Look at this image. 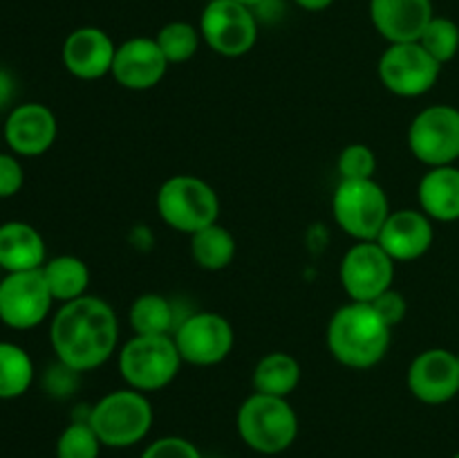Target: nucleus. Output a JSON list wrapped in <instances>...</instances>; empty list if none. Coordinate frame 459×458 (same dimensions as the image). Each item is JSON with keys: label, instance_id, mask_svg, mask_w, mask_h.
<instances>
[{"label": "nucleus", "instance_id": "obj_9", "mask_svg": "<svg viewBox=\"0 0 459 458\" xmlns=\"http://www.w3.org/2000/svg\"><path fill=\"white\" fill-rule=\"evenodd\" d=\"M408 148L426 164L448 166L459 160V110L448 103H435L415 115L408 128Z\"/></svg>", "mask_w": 459, "mask_h": 458}, {"label": "nucleus", "instance_id": "obj_22", "mask_svg": "<svg viewBox=\"0 0 459 458\" xmlns=\"http://www.w3.org/2000/svg\"><path fill=\"white\" fill-rule=\"evenodd\" d=\"M300 377H303V371H300L299 359L282 350H273L258 359L251 382H254L255 393L290 398L299 389Z\"/></svg>", "mask_w": 459, "mask_h": 458}, {"label": "nucleus", "instance_id": "obj_15", "mask_svg": "<svg viewBox=\"0 0 459 458\" xmlns=\"http://www.w3.org/2000/svg\"><path fill=\"white\" fill-rule=\"evenodd\" d=\"M170 63L166 61L155 39L133 36L117 45L115 63H112V79L126 90L143 92L161 84Z\"/></svg>", "mask_w": 459, "mask_h": 458}, {"label": "nucleus", "instance_id": "obj_16", "mask_svg": "<svg viewBox=\"0 0 459 458\" xmlns=\"http://www.w3.org/2000/svg\"><path fill=\"white\" fill-rule=\"evenodd\" d=\"M117 45L101 27H79L70 31L61 49L65 70L81 81L103 79L112 72Z\"/></svg>", "mask_w": 459, "mask_h": 458}, {"label": "nucleus", "instance_id": "obj_28", "mask_svg": "<svg viewBox=\"0 0 459 458\" xmlns=\"http://www.w3.org/2000/svg\"><path fill=\"white\" fill-rule=\"evenodd\" d=\"M103 443L85 420H74L61 431L56 440V458H99Z\"/></svg>", "mask_w": 459, "mask_h": 458}, {"label": "nucleus", "instance_id": "obj_38", "mask_svg": "<svg viewBox=\"0 0 459 458\" xmlns=\"http://www.w3.org/2000/svg\"><path fill=\"white\" fill-rule=\"evenodd\" d=\"M457 362H459V350H457Z\"/></svg>", "mask_w": 459, "mask_h": 458}, {"label": "nucleus", "instance_id": "obj_19", "mask_svg": "<svg viewBox=\"0 0 459 458\" xmlns=\"http://www.w3.org/2000/svg\"><path fill=\"white\" fill-rule=\"evenodd\" d=\"M433 16V0H370L372 25L388 43L420 40Z\"/></svg>", "mask_w": 459, "mask_h": 458}, {"label": "nucleus", "instance_id": "obj_14", "mask_svg": "<svg viewBox=\"0 0 459 458\" xmlns=\"http://www.w3.org/2000/svg\"><path fill=\"white\" fill-rule=\"evenodd\" d=\"M408 391L424 404H446L459 393L457 353L446 348L421 350L408 366Z\"/></svg>", "mask_w": 459, "mask_h": 458}, {"label": "nucleus", "instance_id": "obj_2", "mask_svg": "<svg viewBox=\"0 0 459 458\" xmlns=\"http://www.w3.org/2000/svg\"><path fill=\"white\" fill-rule=\"evenodd\" d=\"M393 328L381 319L372 304L350 301L341 305L327 326V348L348 368H372L388 355Z\"/></svg>", "mask_w": 459, "mask_h": 458}, {"label": "nucleus", "instance_id": "obj_34", "mask_svg": "<svg viewBox=\"0 0 459 458\" xmlns=\"http://www.w3.org/2000/svg\"><path fill=\"white\" fill-rule=\"evenodd\" d=\"M13 97V81L4 70H0V108L7 106Z\"/></svg>", "mask_w": 459, "mask_h": 458}, {"label": "nucleus", "instance_id": "obj_4", "mask_svg": "<svg viewBox=\"0 0 459 458\" xmlns=\"http://www.w3.org/2000/svg\"><path fill=\"white\" fill-rule=\"evenodd\" d=\"M155 413L146 393L134 389H117L103 395L88 411V422L97 431L103 447L124 449L142 443L151 431Z\"/></svg>", "mask_w": 459, "mask_h": 458}, {"label": "nucleus", "instance_id": "obj_5", "mask_svg": "<svg viewBox=\"0 0 459 458\" xmlns=\"http://www.w3.org/2000/svg\"><path fill=\"white\" fill-rule=\"evenodd\" d=\"M117 364L128 389L152 393L166 389L184 362L173 335H134L119 348Z\"/></svg>", "mask_w": 459, "mask_h": 458}, {"label": "nucleus", "instance_id": "obj_18", "mask_svg": "<svg viewBox=\"0 0 459 458\" xmlns=\"http://www.w3.org/2000/svg\"><path fill=\"white\" fill-rule=\"evenodd\" d=\"M433 220L421 209L390 211L388 220L381 227L377 242L393 256L394 263L417 260L433 247Z\"/></svg>", "mask_w": 459, "mask_h": 458}, {"label": "nucleus", "instance_id": "obj_32", "mask_svg": "<svg viewBox=\"0 0 459 458\" xmlns=\"http://www.w3.org/2000/svg\"><path fill=\"white\" fill-rule=\"evenodd\" d=\"M372 305H375L377 313L381 314V319H384L390 328L399 326V323L406 319L408 301L406 296H403L399 290H394V287H390V290H385L384 295L377 296V299L372 301Z\"/></svg>", "mask_w": 459, "mask_h": 458}, {"label": "nucleus", "instance_id": "obj_17", "mask_svg": "<svg viewBox=\"0 0 459 458\" xmlns=\"http://www.w3.org/2000/svg\"><path fill=\"white\" fill-rule=\"evenodd\" d=\"M56 115L43 103H21L9 112L3 135L16 155L39 157L56 142Z\"/></svg>", "mask_w": 459, "mask_h": 458}, {"label": "nucleus", "instance_id": "obj_21", "mask_svg": "<svg viewBox=\"0 0 459 458\" xmlns=\"http://www.w3.org/2000/svg\"><path fill=\"white\" fill-rule=\"evenodd\" d=\"M420 209L437 223L459 220V169L455 164L433 166L417 187Z\"/></svg>", "mask_w": 459, "mask_h": 458}, {"label": "nucleus", "instance_id": "obj_23", "mask_svg": "<svg viewBox=\"0 0 459 458\" xmlns=\"http://www.w3.org/2000/svg\"><path fill=\"white\" fill-rule=\"evenodd\" d=\"M40 269H43L45 283H48L54 301L67 304V301L81 299V296L88 295L90 269L85 260H81L79 256H54V259L45 260Z\"/></svg>", "mask_w": 459, "mask_h": 458}, {"label": "nucleus", "instance_id": "obj_36", "mask_svg": "<svg viewBox=\"0 0 459 458\" xmlns=\"http://www.w3.org/2000/svg\"><path fill=\"white\" fill-rule=\"evenodd\" d=\"M236 3H242V4H247V7H258V4H263V3H267V0H236Z\"/></svg>", "mask_w": 459, "mask_h": 458}, {"label": "nucleus", "instance_id": "obj_30", "mask_svg": "<svg viewBox=\"0 0 459 458\" xmlns=\"http://www.w3.org/2000/svg\"><path fill=\"white\" fill-rule=\"evenodd\" d=\"M336 166L341 180H375L377 155L366 144H350L341 151Z\"/></svg>", "mask_w": 459, "mask_h": 458}, {"label": "nucleus", "instance_id": "obj_6", "mask_svg": "<svg viewBox=\"0 0 459 458\" xmlns=\"http://www.w3.org/2000/svg\"><path fill=\"white\" fill-rule=\"evenodd\" d=\"M157 214L170 229L193 236L218 223L220 198L215 189L197 175H173L164 180L157 191Z\"/></svg>", "mask_w": 459, "mask_h": 458}, {"label": "nucleus", "instance_id": "obj_25", "mask_svg": "<svg viewBox=\"0 0 459 458\" xmlns=\"http://www.w3.org/2000/svg\"><path fill=\"white\" fill-rule=\"evenodd\" d=\"M128 319L134 335H173L178 328L173 305L157 292H146V295L137 296L130 305Z\"/></svg>", "mask_w": 459, "mask_h": 458}, {"label": "nucleus", "instance_id": "obj_29", "mask_svg": "<svg viewBox=\"0 0 459 458\" xmlns=\"http://www.w3.org/2000/svg\"><path fill=\"white\" fill-rule=\"evenodd\" d=\"M420 43L426 52L437 63H448L459 52V25L446 16H433L424 34L420 36Z\"/></svg>", "mask_w": 459, "mask_h": 458}, {"label": "nucleus", "instance_id": "obj_35", "mask_svg": "<svg viewBox=\"0 0 459 458\" xmlns=\"http://www.w3.org/2000/svg\"><path fill=\"white\" fill-rule=\"evenodd\" d=\"M296 4H299L300 9H305V12H323V9L330 7L334 0H294Z\"/></svg>", "mask_w": 459, "mask_h": 458}, {"label": "nucleus", "instance_id": "obj_26", "mask_svg": "<svg viewBox=\"0 0 459 458\" xmlns=\"http://www.w3.org/2000/svg\"><path fill=\"white\" fill-rule=\"evenodd\" d=\"M34 382V362L22 346L0 341V400L21 398Z\"/></svg>", "mask_w": 459, "mask_h": 458}, {"label": "nucleus", "instance_id": "obj_13", "mask_svg": "<svg viewBox=\"0 0 459 458\" xmlns=\"http://www.w3.org/2000/svg\"><path fill=\"white\" fill-rule=\"evenodd\" d=\"M341 286L352 301L372 304L393 287L394 260L377 241L354 242L341 260Z\"/></svg>", "mask_w": 459, "mask_h": 458}, {"label": "nucleus", "instance_id": "obj_10", "mask_svg": "<svg viewBox=\"0 0 459 458\" xmlns=\"http://www.w3.org/2000/svg\"><path fill=\"white\" fill-rule=\"evenodd\" d=\"M442 75V63L435 61L420 40L390 43L379 58V79L388 92L415 99L430 92Z\"/></svg>", "mask_w": 459, "mask_h": 458}, {"label": "nucleus", "instance_id": "obj_3", "mask_svg": "<svg viewBox=\"0 0 459 458\" xmlns=\"http://www.w3.org/2000/svg\"><path fill=\"white\" fill-rule=\"evenodd\" d=\"M238 434L258 454H282L299 436V416L287 398L251 393L238 409Z\"/></svg>", "mask_w": 459, "mask_h": 458}, {"label": "nucleus", "instance_id": "obj_1", "mask_svg": "<svg viewBox=\"0 0 459 458\" xmlns=\"http://www.w3.org/2000/svg\"><path fill=\"white\" fill-rule=\"evenodd\" d=\"M49 344L58 362L74 373L103 366L119 346L115 308L92 295L61 304L49 326Z\"/></svg>", "mask_w": 459, "mask_h": 458}, {"label": "nucleus", "instance_id": "obj_33", "mask_svg": "<svg viewBox=\"0 0 459 458\" xmlns=\"http://www.w3.org/2000/svg\"><path fill=\"white\" fill-rule=\"evenodd\" d=\"M25 182L22 164L9 153H0V198L16 196Z\"/></svg>", "mask_w": 459, "mask_h": 458}, {"label": "nucleus", "instance_id": "obj_27", "mask_svg": "<svg viewBox=\"0 0 459 458\" xmlns=\"http://www.w3.org/2000/svg\"><path fill=\"white\" fill-rule=\"evenodd\" d=\"M157 45L164 52L166 61L173 66V63H186L191 61L193 57L200 49V27H195L193 22L186 21H173L166 22L155 36Z\"/></svg>", "mask_w": 459, "mask_h": 458}, {"label": "nucleus", "instance_id": "obj_20", "mask_svg": "<svg viewBox=\"0 0 459 458\" xmlns=\"http://www.w3.org/2000/svg\"><path fill=\"white\" fill-rule=\"evenodd\" d=\"M48 260V250L39 229L22 220L0 225V269L7 274L40 269Z\"/></svg>", "mask_w": 459, "mask_h": 458}, {"label": "nucleus", "instance_id": "obj_7", "mask_svg": "<svg viewBox=\"0 0 459 458\" xmlns=\"http://www.w3.org/2000/svg\"><path fill=\"white\" fill-rule=\"evenodd\" d=\"M390 211L388 196L375 180H341L332 196L336 225L357 242L377 241Z\"/></svg>", "mask_w": 459, "mask_h": 458}, {"label": "nucleus", "instance_id": "obj_12", "mask_svg": "<svg viewBox=\"0 0 459 458\" xmlns=\"http://www.w3.org/2000/svg\"><path fill=\"white\" fill-rule=\"evenodd\" d=\"M54 296L43 269L12 272L0 278V319L13 330H31L48 319Z\"/></svg>", "mask_w": 459, "mask_h": 458}, {"label": "nucleus", "instance_id": "obj_11", "mask_svg": "<svg viewBox=\"0 0 459 458\" xmlns=\"http://www.w3.org/2000/svg\"><path fill=\"white\" fill-rule=\"evenodd\" d=\"M173 339L182 362L193 366H215L231 355L236 332L227 317L204 310L182 319L175 328Z\"/></svg>", "mask_w": 459, "mask_h": 458}, {"label": "nucleus", "instance_id": "obj_8", "mask_svg": "<svg viewBox=\"0 0 459 458\" xmlns=\"http://www.w3.org/2000/svg\"><path fill=\"white\" fill-rule=\"evenodd\" d=\"M202 40L224 58H240L258 43L254 9L236 0H209L200 16Z\"/></svg>", "mask_w": 459, "mask_h": 458}, {"label": "nucleus", "instance_id": "obj_37", "mask_svg": "<svg viewBox=\"0 0 459 458\" xmlns=\"http://www.w3.org/2000/svg\"><path fill=\"white\" fill-rule=\"evenodd\" d=\"M453 458H459V452H457V454H455V456H453Z\"/></svg>", "mask_w": 459, "mask_h": 458}, {"label": "nucleus", "instance_id": "obj_24", "mask_svg": "<svg viewBox=\"0 0 459 458\" xmlns=\"http://www.w3.org/2000/svg\"><path fill=\"white\" fill-rule=\"evenodd\" d=\"M191 254L193 260L202 269L220 272V269L229 268L233 263V259H236V238H233V233L227 227H222L220 223H213L193 233Z\"/></svg>", "mask_w": 459, "mask_h": 458}, {"label": "nucleus", "instance_id": "obj_31", "mask_svg": "<svg viewBox=\"0 0 459 458\" xmlns=\"http://www.w3.org/2000/svg\"><path fill=\"white\" fill-rule=\"evenodd\" d=\"M139 458H202L195 443L182 436H161L152 440Z\"/></svg>", "mask_w": 459, "mask_h": 458}]
</instances>
